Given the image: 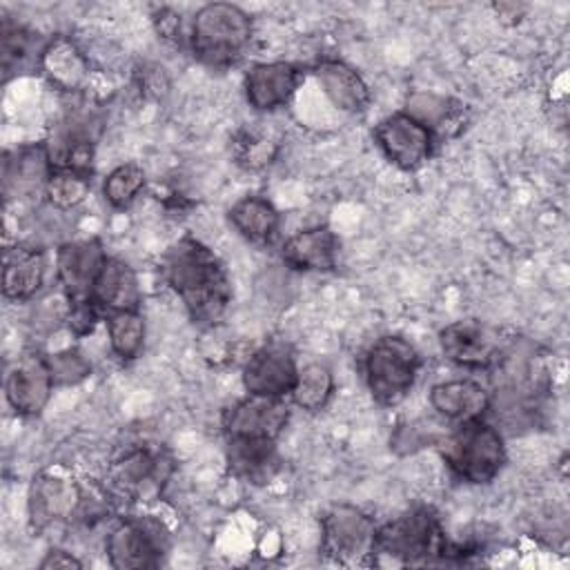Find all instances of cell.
<instances>
[{"instance_id": "cell-1", "label": "cell", "mask_w": 570, "mask_h": 570, "mask_svg": "<svg viewBox=\"0 0 570 570\" xmlns=\"http://www.w3.org/2000/svg\"><path fill=\"white\" fill-rule=\"evenodd\" d=\"M163 276L196 325H214L220 321L232 301L225 265L194 236H183L167 249Z\"/></svg>"}, {"instance_id": "cell-2", "label": "cell", "mask_w": 570, "mask_h": 570, "mask_svg": "<svg viewBox=\"0 0 570 570\" xmlns=\"http://www.w3.org/2000/svg\"><path fill=\"white\" fill-rule=\"evenodd\" d=\"M452 546L439 517L421 505L387 521L376 534V554L401 566H432L452 559Z\"/></svg>"}, {"instance_id": "cell-3", "label": "cell", "mask_w": 570, "mask_h": 570, "mask_svg": "<svg viewBox=\"0 0 570 570\" xmlns=\"http://www.w3.org/2000/svg\"><path fill=\"white\" fill-rule=\"evenodd\" d=\"M252 18L236 4H203L189 27V47L194 56L209 67H229L243 58L252 42Z\"/></svg>"}, {"instance_id": "cell-4", "label": "cell", "mask_w": 570, "mask_h": 570, "mask_svg": "<svg viewBox=\"0 0 570 570\" xmlns=\"http://www.w3.org/2000/svg\"><path fill=\"white\" fill-rule=\"evenodd\" d=\"M448 468L465 483H490L505 463V443L501 432L481 419L461 421L443 448Z\"/></svg>"}, {"instance_id": "cell-5", "label": "cell", "mask_w": 570, "mask_h": 570, "mask_svg": "<svg viewBox=\"0 0 570 570\" xmlns=\"http://www.w3.org/2000/svg\"><path fill=\"white\" fill-rule=\"evenodd\" d=\"M421 370L416 347L403 336H381L365 354V381L376 403L396 405L414 387Z\"/></svg>"}, {"instance_id": "cell-6", "label": "cell", "mask_w": 570, "mask_h": 570, "mask_svg": "<svg viewBox=\"0 0 570 570\" xmlns=\"http://www.w3.org/2000/svg\"><path fill=\"white\" fill-rule=\"evenodd\" d=\"M376 534L374 519L350 503L332 505L321 517V550L347 568L376 563Z\"/></svg>"}, {"instance_id": "cell-7", "label": "cell", "mask_w": 570, "mask_h": 570, "mask_svg": "<svg viewBox=\"0 0 570 570\" xmlns=\"http://www.w3.org/2000/svg\"><path fill=\"white\" fill-rule=\"evenodd\" d=\"M167 530L151 517H125L107 534V559L118 570L154 568L167 552Z\"/></svg>"}, {"instance_id": "cell-8", "label": "cell", "mask_w": 570, "mask_h": 570, "mask_svg": "<svg viewBox=\"0 0 570 570\" xmlns=\"http://www.w3.org/2000/svg\"><path fill=\"white\" fill-rule=\"evenodd\" d=\"M374 140L383 156L403 171L423 167L434 151V134L407 111H394L374 127Z\"/></svg>"}, {"instance_id": "cell-9", "label": "cell", "mask_w": 570, "mask_h": 570, "mask_svg": "<svg viewBox=\"0 0 570 570\" xmlns=\"http://www.w3.org/2000/svg\"><path fill=\"white\" fill-rule=\"evenodd\" d=\"M169 470L171 465L163 450L134 445L111 463L109 483L116 494H122L129 501H142L160 492Z\"/></svg>"}, {"instance_id": "cell-10", "label": "cell", "mask_w": 570, "mask_h": 570, "mask_svg": "<svg viewBox=\"0 0 570 570\" xmlns=\"http://www.w3.org/2000/svg\"><path fill=\"white\" fill-rule=\"evenodd\" d=\"M448 361L470 370H488L503 361V345L494 330L479 321H454L439 332Z\"/></svg>"}, {"instance_id": "cell-11", "label": "cell", "mask_w": 570, "mask_h": 570, "mask_svg": "<svg viewBox=\"0 0 570 570\" xmlns=\"http://www.w3.org/2000/svg\"><path fill=\"white\" fill-rule=\"evenodd\" d=\"M82 488L67 474L42 472L29 488V521L36 530L78 517L82 505Z\"/></svg>"}, {"instance_id": "cell-12", "label": "cell", "mask_w": 570, "mask_h": 570, "mask_svg": "<svg viewBox=\"0 0 570 570\" xmlns=\"http://www.w3.org/2000/svg\"><path fill=\"white\" fill-rule=\"evenodd\" d=\"M94 120L82 114H67L58 120L49 136L45 138V156L53 169H71L91 174L94 149H96V131Z\"/></svg>"}, {"instance_id": "cell-13", "label": "cell", "mask_w": 570, "mask_h": 570, "mask_svg": "<svg viewBox=\"0 0 570 570\" xmlns=\"http://www.w3.org/2000/svg\"><path fill=\"white\" fill-rule=\"evenodd\" d=\"M53 387L56 383L47 356L38 352L18 356L4 379L7 401L20 416H38L47 407Z\"/></svg>"}, {"instance_id": "cell-14", "label": "cell", "mask_w": 570, "mask_h": 570, "mask_svg": "<svg viewBox=\"0 0 570 570\" xmlns=\"http://www.w3.org/2000/svg\"><path fill=\"white\" fill-rule=\"evenodd\" d=\"M298 365L285 343H265L254 350L243 365V385L247 394L283 396L294 390Z\"/></svg>"}, {"instance_id": "cell-15", "label": "cell", "mask_w": 570, "mask_h": 570, "mask_svg": "<svg viewBox=\"0 0 570 570\" xmlns=\"http://www.w3.org/2000/svg\"><path fill=\"white\" fill-rule=\"evenodd\" d=\"M289 421V405L283 396L247 394L229 405L223 414V430L227 436L278 439Z\"/></svg>"}, {"instance_id": "cell-16", "label": "cell", "mask_w": 570, "mask_h": 570, "mask_svg": "<svg viewBox=\"0 0 570 570\" xmlns=\"http://www.w3.org/2000/svg\"><path fill=\"white\" fill-rule=\"evenodd\" d=\"M107 258L109 256L98 238L69 240L58 247L56 274L69 303L91 298L96 278Z\"/></svg>"}, {"instance_id": "cell-17", "label": "cell", "mask_w": 570, "mask_h": 570, "mask_svg": "<svg viewBox=\"0 0 570 570\" xmlns=\"http://www.w3.org/2000/svg\"><path fill=\"white\" fill-rule=\"evenodd\" d=\"M301 82V69L285 60L258 62L243 80L245 98L256 111H274L289 102Z\"/></svg>"}, {"instance_id": "cell-18", "label": "cell", "mask_w": 570, "mask_h": 570, "mask_svg": "<svg viewBox=\"0 0 570 570\" xmlns=\"http://www.w3.org/2000/svg\"><path fill=\"white\" fill-rule=\"evenodd\" d=\"M338 238L327 225H316L292 234L281 249V258L296 272H332L336 267Z\"/></svg>"}, {"instance_id": "cell-19", "label": "cell", "mask_w": 570, "mask_h": 570, "mask_svg": "<svg viewBox=\"0 0 570 570\" xmlns=\"http://www.w3.org/2000/svg\"><path fill=\"white\" fill-rule=\"evenodd\" d=\"M229 472L252 485H263L278 472V452L274 439L227 436Z\"/></svg>"}, {"instance_id": "cell-20", "label": "cell", "mask_w": 570, "mask_h": 570, "mask_svg": "<svg viewBox=\"0 0 570 570\" xmlns=\"http://www.w3.org/2000/svg\"><path fill=\"white\" fill-rule=\"evenodd\" d=\"M314 76L330 102L345 114H361L370 105V87L347 62L325 58L314 67Z\"/></svg>"}, {"instance_id": "cell-21", "label": "cell", "mask_w": 570, "mask_h": 570, "mask_svg": "<svg viewBox=\"0 0 570 570\" xmlns=\"http://www.w3.org/2000/svg\"><path fill=\"white\" fill-rule=\"evenodd\" d=\"M47 258L40 247L13 245L4 249L2 294L9 301H29L45 283Z\"/></svg>"}, {"instance_id": "cell-22", "label": "cell", "mask_w": 570, "mask_h": 570, "mask_svg": "<svg viewBox=\"0 0 570 570\" xmlns=\"http://www.w3.org/2000/svg\"><path fill=\"white\" fill-rule=\"evenodd\" d=\"M430 405L441 416L461 423L470 419H481L490 410L492 399L481 383L472 379H452L432 385Z\"/></svg>"}, {"instance_id": "cell-23", "label": "cell", "mask_w": 570, "mask_h": 570, "mask_svg": "<svg viewBox=\"0 0 570 570\" xmlns=\"http://www.w3.org/2000/svg\"><path fill=\"white\" fill-rule=\"evenodd\" d=\"M94 303L105 312H122L140 307V285L134 267L120 258L109 256L96 278Z\"/></svg>"}, {"instance_id": "cell-24", "label": "cell", "mask_w": 570, "mask_h": 570, "mask_svg": "<svg viewBox=\"0 0 570 570\" xmlns=\"http://www.w3.org/2000/svg\"><path fill=\"white\" fill-rule=\"evenodd\" d=\"M38 67L49 78V82L62 91L80 89L89 76V62L85 53L62 36L45 45Z\"/></svg>"}, {"instance_id": "cell-25", "label": "cell", "mask_w": 570, "mask_h": 570, "mask_svg": "<svg viewBox=\"0 0 570 570\" xmlns=\"http://www.w3.org/2000/svg\"><path fill=\"white\" fill-rule=\"evenodd\" d=\"M410 116L421 120L432 134L436 136H454L463 129L465 122V105L448 98V96H436V94H412L407 98V109Z\"/></svg>"}, {"instance_id": "cell-26", "label": "cell", "mask_w": 570, "mask_h": 570, "mask_svg": "<svg viewBox=\"0 0 570 570\" xmlns=\"http://www.w3.org/2000/svg\"><path fill=\"white\" fill-rule=\"evenodd\" d=\"M229 223L249 243H269L281 225V214L263 196H245L229 209Z\"/></svg>"}, {"instance_id": "cell-27", "label": "cell", "mask_w": 570, "mask_h": 570, "mask_svg": "<svg viewBox=\"0 0 570 570\" xmlns=\"http://www.w3.org/2000/svg\"><path fill=\"white\" fill-rule=\"evenodd\" d=\"M334 394V374L323 363H307L298 367L294 390L289 392L294 405L305 412H321Z\"/></svg>"}, {"instance_id": "cell-28", "label": "cell", "mask_w": 570, "mask_h": 570, "mask_svg": "<svg viewBox=\"0 0 570 570\" xmlns=\"http://www.w3.org/2000/svg\"><path fill=\"white\" fill-rule=\"evenodd\" d=\"M111 352L120 361H134L145 345V318L138 309L105 314Z\"/></svg>"}, {"instance_id": "cell-29", "label": "cell", "mask_w": 570, "mask_h": 570, "mask_svg": "<svg viewBox=\"0 0 570 570\" xmlns=\"http://www.w3.org/2000/svg\"><path fill=\"white\" fill-rule=\"evenodd\" d=\"M91 174L71 171V169H53L45 183L47 200L58 209L78 207L91 191Z\"/></svg>"}, {"instance_id": "cell-30", "label": "cell", "mask_w": 570, "mask_h": 570, "mask_svg": "<svg viewBox=\"0 0 570 570\" xmlns=\"http://www.w3.org/2000/svg\"><path fill=\"white\" fill-rule=\"evenodd\" d=\"M145 183H147V176L140 165L122 163L105 176L102 196L111 207L122 209L145 189Z\"/></svg>"}, {"instance_id": "cell-31", "label": "cell", "mask_w": 570, "mask_h": 570, "mask_svg": "<svg viewBox=\"0 0 570 570\" xmlns=\"http://www.w3.org/2000/svg\"><path fill=\"white\" fill-rule=\"evenodd\" d=\"M278 151L276 140H272L269 136L261 134V131H247L243 129L234 142V154H236V163L243 165L245 169H263L265 165H269L274 160Z\"/></svg>"}, {"instance_id": "cell-32", "label": "cell", "mask_w": 570, "mask_h": 570, "mask_svg": "<svg viewBox=\"0 0 570 570\" xmlns=\"http://www.w3.org/2000/svg\"><path fill=\"white\" fill-rule=\"evenodd\" d=\"M56 385H76L91 374V363L76 347L60 350L47 356Z\"/></svg>"}, {"instance_id": "cell-33", "label": "cell", "mask_w": 570, "mask_h": 570, "mask_svg": "<svg viewBox=\"0 0 570 570\" xmlns=\"http://www.w3.org/2000/svg\"><path fill=\"white\" fill-rule=\"evenodd\" d=\"M33 33L20 24L2 27V67L9 73L11 67H22L33 51Z\"/></svg>"}, {"instance_id": "cell-34", "label": "cell", "mask_w": 570, "mask_h": 570, "mask_svg": "<svg viewBox=\"0 0 570 570\" xmlns=\"http://www.w3.org/2000/svg\"><path fill=\"white\" fill-rule=\"evenodd\" d=\"M100 312H102V309L94 303V298L69 303L67 325H69L71 334H76V336L91 334L94 327H96V323L100 321Z\"/></svg>"}, {"instance_id": "cell-35", "label": "cell", "mask_w": 570, "mask_h": 570, "mask_svg": "<svg viewBox=\"0 0 570 570\" xmlns=\"http://www.w3.org/2000/svg\"><path fill=\"white\" fill-rule=\"evenodd\" d=\"M154 22H156V31L163 36V38H167V40H176V38H180V16H176L171 9H160L158 13H156V18H154Z\"/></svg>"}, {"instance_id": "cell-36", "label": "cell", "mask_w": 570, "mask_h": 570, "mask_svg": "<svg viewBox=\"0 0 570 570\" xmlns=\"http://www.w3.org/2000/svg\"><path fill=\"white\" fill-rule=\"evenodd\" d=\"M42 570H56V568H82V561H78L71 552L62 550V548H51L45 559L38 563Z\"/></svg>"}]
</instances>
